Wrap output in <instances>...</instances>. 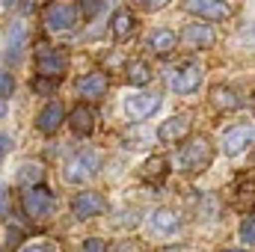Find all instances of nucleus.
<instances>
[{
  "mask_svg": "<svg viewBox=\"0 0 255 252\" xmlns=\"http://www.w3.org/2000/svg\"><path fill=\"white\" fill-rule=\"evenodd\" d=\"M9 148H12V136H9V133H0V157H3Z\"/></svg>",
  "mask_w": 255,
  "mask_h": 252,
  "instance_id": "nucleus-32",
  "label": "nucleus"
},
{
  "mask_svg": "<svg viewBox=\"0 0 255 252\" xmlns=\"http://www.w3.org/2000/svg\"><path fill=\"white\" fill-rule=\"evenodd\" d=\"M57 83H60V77H36L33 80V92H39V95H51L54 89H57Z\"/></svg>",
  "mask_w": 255,
  "mask_h": 252,
  "instance_id": "nucleus-25",
  "label": "nucleus"
},
{
  "mask_svg": "<svg viewBox=\"0 0 255 252\" xmlns=\"http://www.w3.org/2000/svg\"><path fill=\"white\" fill-rule=\"evenodd\" d=\"M184 9L208 21H223L232 15V6L226 0H184Z\"/></svg>",
  "mask_w": 255,
  "mask_h": 252,
  "instance_id": "nucleus-11",
  "label": "nucleus"
},
{
  "mask_svg": "<svg viewBox=\"0 0 255 252\" xmlns=\"http://www.w3.org/2000/svg\"><path fill=\"white\" fill-rule=\"evenodd\" d=\"M42 175H45V169H42L39 163H24V166L18 169V184H24V187H36V184L42 181Z\"/></svg>",
  "mask_w": 255,
  "mask_h": 252,
  "instance_id": "nucleus-23",
  "label": "nucleus"
},
{
  "mask_svg": "<svg viewBox=\"0 0 255 252\" xmlns=\"http://www.w3.org/2000/svg\"><path fill=\"white\" fill-rule=\"evenodd\" d=\"M139 9H145V12H157V9H163L169 0H133Z\"/></svg>",
  "mask_w": 255,
  "mask_h": 252,
  "instance_id": "nucleus-29",
  "label": "nucleus"
},
{
  "mask_svg": "<svg viewBox=\"0 0 255 252\" xmlns=\"http://www.w3.org/2000/svg\"><path fill=\"white\" fill-rule=\"evenodd\" d=\"M125 74H128V83L130 86H145L148 80H151V71H148V65L145 63H128V68H125Z\"/></svg>",
  "mask_w": 255,
  "mask_h": 252,
  "instance_id": "nucleus-22",
  "label": "nucleus"
},
{
  "mask_svg": "<svg viewBox=\"0 0 255 252\" xmlns=\"http://www.w3.org/2000/svg\"><path fill=\"white\" fill-rule=\"evenodd\" d=\"M253 113H255V107H253Z\"/></svg>",
  "mask_w": 255,
  "mask_h": 252,
  "instance_id": "nucleus-38",
  "label": "nucleus"
},
{
  "mask_svg": "<svg viewBox=\"0 0 255 252\" xmlns=\"http://www.w3.org/2000/svg\"><path fill=\"white\" fill-rule=\"evenodd\" d=\"M36 68L42 77H60L68 68V54L60 48H51V45H39L36 48Z\"/></svg>",
  "mask_w": 255,
  "mask_h": 252,
  "instance_id": "nucleus-6",
  "label": "nucleus"
},
{
  "mask_svg": "<svg viewBox=\"0 0 255 252\" xmlns=\"http://www.w3.org/2000/svg\"><path fill=\"white\" fill-rule=\"evenodd\" d=\"M232 202H235L241 211H247V208L255 205V172L235 178V184H232Z\"/></svg>",
  "mask_w": 255,
  "mask_h": 252,
  "instance_id": "nucleus-14",
  "label": "nucleus"
},
{
  "mask_svg": "<svg viewBox=\"0 0 255 252\" xmlns=\"http://www.w3.org/2000/svg\"><path fill=\"white\" fill-rule=\"evenodd\" d=\"M253 145H255V125H235L223 133V151L229 157H238Z\"/></svg>",
  "mask_w": 255,
  "mask_h": 252,
  "instance_id": "nucleus-7",
  "label": "nucleus"
},
{
  "mask_svg": "<svg viewBox=\"0 0 255 252\" xmlns=\"http://www.w3.org/2000/svg\"><path fill=\"white\" fill-rule=\"evenodd\" d=\"M45 24L51 33H68L74 24H77V6L71 0H51L42 12Z\"/></svg>",
  "mask_w": 255,
  "mask_h": 252,
  "instance_id": "nucleus-4",
  "label": "nucleus"
},
{
  "mask_svg": "<svg viewBox=\"0 0 255 252\" xmlns=\"http://www.w3.org/2000/svg\"><path fill=\"white\" fill-rule=\"evenodd\" d=\"M24 45H27V24L24 21H12L9 33H6V60L18 63L24 57Z\"/></svg>",
  "mask_w": 255,
  "mask_h": 252,
  "instance_id": "nucleus-13",
  "label": "nucleus"
},
{
  "mask_svg": "<svg viewBox=\"0 0 255 252\" xmlns=\"http://www.w3.org/2000/svg\"><path fill=\"white\" fill-rule=\"evenodd\" d=\"M187 133H190V116L187 113H178V116L166 119L163 125L157 127V139H163V142H178Z\"/></svg>",
  "mask_w": 255,
  "mask_h": 252,
  "instance_id": "nucleus-15",
  "label": "nucleus"
},
{
  "mask_svg": "<svg viewBox=\"0 0 255 252\" xmlns=\"http://www.w3.org/2000/svg\"><path fill=\"white\" fill-rule=\"evenodd\" d=\"M202 80H205V74H202L199 65L169 68V74H166V86H169L172 92H178V95H190V92H196V89L202 86Z\"/></svg>",
  "mask_w": 255,
  "mask_h": 252,
  "instance_id": "nucleus-5",
  "label": "nucleus"
},
{
  "mask_svg": "<svg viewBox=\"0 0 255 252\" xmlns=\"http://www.w3.org/2000/svg\"><path fill=\"white\" fill-rule=\"evenodd\" d=\"M181 42L187 45V48H196V51H205V48H211L214 42H217V33L208 27V24H187L184 27V33H181Z\"/></svg>",
  "mask_w": 255,
  "mask_h": 252,
  "instance_id": "nucleus-12",
  "label": "nucleus"
},
{
  "mask_svg": "<svg viewBox=\"0 0 255 252\" xmlns=\"http://www.w3.org/2000/svg\"><path fill=\"white\" fill-rule=\"evenodd\" d=\"M133 27H136V21H133V15H130L128 9H119V12L113 15V36H116L119 42L133 33Z\"/></svg>",
  "mask_w": 255,
  "mask_h": 252,
  "instance_id": "nucleus-21",
  "label": "nucleus"
},
{
  "mask_svg": "<svg viewBox=\"0 0 255 252\" xmlns=\"http://www.w3.org/2000/svg\"><path fill=\"white\" fill-rule=\"evenodd\" d=\"M98 169H101V157H98V151L80 148V151H74V154L65 160V181H68V184H83V181L95 178Z\"/></svg>",
  "mask_w": 255,
  "mask_h": 252,
  "instance_id": "nucleus-2",
  "label": "nucleus"
},
{
  "mask_svg": "<svg viewBox=\"0 0 255 252\" xmlns=\"http://www.w3.org/2000/svg\"><path fill=\"white\" fill-rule=\"evenodd\" d=\"M21 252H54L51 247H42V244H33V247H24Z\"/></svg>",
  "mask_w": 255,
  "mask_h": 252,
  "instance_id": "nucleus-34",
  "label": "nucleus"
},
{
  "mask_svg": "<svg viewBox=\"0 0 255 252\" xmlns=\"http://www.w3.org/2000/svg\"><path fill=\"white\" fill-rule=\"evenodd\" d=\"M18 241H21V229H9L6 244H9V247H18Z\"/></svg>",
  "mask_w": 255,
  "mask_h": 252,
  "instance_id": "nucleus-31",
  "label": "nucleus"
},
{
  "mask_svg": "<svg viewBox=\"0 0 255 252\" xmlns=\"http://www.w3.org/2000/svg\"><path fill=\"white\" fill-rule=\"evenodd\" d=\"M6 116V104H3V98H0V119Z\"/></svg>",
  "mask_w": 255,
  "mask_h": 252,
  "instance_id": "nucleus-35",
  "label": "nucleus"
},
{
  "mask_svg": "<svg viewBox=\"0 0 255 252\" xmlns=\"http://www.w3.org/2000/svg\"><path fill=\"white\" fill-rule=\"evenodd\" d=\"M104 211H107V199L101 193H95V190H83L80 196L71 199V214L77 220H89V217H98Z\"/></svg>",
  "mask_w": 255,
  "mask_h": 252,
  "instance_id": "nucleus-8",
  "label": "nucleus"
},
{
  "mask_svg": "<svg viewBox=\"0 0 255 252\" xmlns=\"http://www.w3.org/2000/svg\"><path fill=\"white\" fill-rule=\"evenodd\" d=\"M157 107H160V95H154V92H136V95H128L125 98V113L133 122L148 119Z\"/></svg>",
  "mask_w": 255,
  "mask_h": 252,
  "instance_id": "nucleus-9",
  "label": "nucleus"
},
{
  "mask_svg": "<svg viewBox=\"0 0 255 252\" xmlns=\"http://www.w3.org/2000/svg\"><path fill=\"white\" fill-rule=\"evenodd\" d=\"M241 241H244L247 247H255V214L241 223Z\"/></svg>",
  "mask_w": 255,
  "mask_h": 252,
  "instance_id": "nucleus-26",
  "label": "nucleus"
},
{
  "mask_svg": "<svg viewBox=\"0 0 255 252\" xmlns=\"http://www.w3.org/2000/svg\"><path fill=\"white\" fill-rule=\"evenodd\" d=\"M80 252H107V247H104L98 238H89V241L83 244V250H80Z\"/></svg>",
  "mask_w": 255,
  "mask_h": 252,
  "instance_id": "nucleus-30",
  "label": "nucleus"
},
{
  "mask_svg": "<svg viewBox=\"0 0 255 252\" xmlns=\"http://www.w3.org/2000/svg\"><path fill=\"white\" fill-rule=\"evenodd\" d=\"M107 74L104 71H92V74H86V77H80L77 80V92L83 95V98H101L104 92H107Z\"/></svg>",
  "mask_w": 255,
  "mask_h": 252,
  "instance_id": "nucleus-18",
  "label": "nucleus"
},
{
  "mask_svg": "<svg viewBox=\"0 0 255 252\" xmlns=\"http://www.w3.org/2000/svg\"><path fill=\"white\" fill-rule=\"evenodd\" d=\"M211 101L220 107V110H238L244 104V98L232 89V86H214L211 89Z\"/></svg>",
  "mask_w": 255,
  "mask_h": 252,
  "instance_id": "nucleus-19",
  "label": "nucleus"
},
{
  "mask_svg": "<svg viewBox=\"0 0 255 252\" xmlns=\"http://www.w3.org/2000/svg\"><path fill=\"white\" fill-rule=\"evenodd\" d=\"M223 252H244V250H223Z\"/></svg>",
  "mask_w": 255,
  "mask_h": 252,
  "instance_id": "nucleus-37",
  "label": "nucleus"
},
{
  "mask_svg": "<svg viewBox=\"0 0 255 252\" xmlns=\"http://www.w3.org/2000/svg\"><path fill=\"white\" fill-rule=\"evenodd\" d=\"M68 125H71V130H74L77 136H89V133L95 130V110L86 107V104H77V107L71 110V116H68Z\"/></svg>",
  "mask_w": 255,
  "mask_h": 252,
  "instance_id": "nucleus-17",
  "label": "nucleus"
},
{
  "mask_svg": "<svg viewBox=\"0 0 255 252\" xmlns=\"http://www.w3.org/2000/svg\"><path fill=\"white\" fill-rule=\"evenodd\" d=\"M21 208H24V214H27L30 220L42 223V220H48V217L54 214L57 199H54V193L48 187L36 184V187H24V193H21Z\"/></svg>",
  "mask_w": 255,
  "mask_h": 252,
  "instance_id": "nucleus-3",
  "label": "nucleus"
},
{
  "mask_svg": "<svg viewBox=\"0 0 255 252\" xmlns=\"http://www.w3.org/2000/svg\"><path fill=\"white\" fill-rule=\"evenodd\" d=\"M175 45H178V36L172 33V30H154L151 36H148V48L154 51V54H169V51H175Z\"/></svg>",
  "mask_w": 255,
  "mask_h": 252,
  "instance_id": "nucleus-20",
  "label": "nucleus"
},
{
  "mask_svg": "<svg viewBox=\"0 0 255 252\" xmlns=\"http://www.w3.org/2000/svg\"><path fill=\"white\" fill-rule=\"evenodd\" d=\"M211 160H214V148H211V142H208L205 136H196V139H190V142L178 151L175 166H178L181 172H202V169L211 166Z\"/></svg>",
  "mask_w": 255,
  "mask_h": 252,
  "instance_id": "nucleus-1",
  "label": "nucleus"
},
{
  "mask_svg": "<svg viewBox=\"0 0 255 252\" xmlns=\"http://www.w3.org/2000/svg\"><path fill=\"white\" fill-rule=\"evenodd\" d=\"M116 252H139V247H136V244H125V241H122V244L116 247Z\"/></svg>",
  "mask_w": 255,
  "mask_h": 252,
  "instance_id": "nucleus-33",
  "label": "nucleus"
},
{
  "mask_svg": "<svg viewBox=\"0 0 255 252\" xmlns=\"http://www.w3.org/2000/svg\"><path fill=\"white\" fill-rule=\"evenodd\" d=\"M65 122V110L60 101H51V104H45L42 107V113H39V119H36V127L42 130V133H57V127Z\"/></svg>",
  "mask_w": 255,
  "mask_h": 252,
  "instance_id": "nucleus-16",
  "label": "nucleus"
},
{
  "mask_svg": "<svg viewBox=\"0 0 255 252\" xmlns=\"http://www.w3.org/2000/svg\"><path fill=\"white\" fill-rule=\"evenodd\" d=\"M163 175H166V160H163V157H148V160L142 163V178L160 181Z\"/></svg>",
  "mask_w": 255,
  "mask_h": 252,
  "instance_id": "nucleus-24",
  "label": "nucleus"
},
{
  "mask_svg": "<svg viewBox=\"0 0 255 252\" xmlns=\"http://www.w3.org/2000/svg\"><path fill=\"white\" fill-rule=\"evenodd\" d=\"M148 229H151V235H157V238H175V235L181 232V217H178L175 211H169V208H157V211H151V217H148Z\"/></svg>",
  "mask_w": 255,
  "mask_h": 252,
  "instance_id": "nucleus-10",
  "label": "nucleus"
},
{
  "mask_svg": "<svg viewBox=\"0 0 255 252\" xmlns=\"http://www.w3.org/2000/svg\"><path fill=\"white\" fill-rule=\"evenodd\" d=\"M101 6H104V0H80V15L83 18H95Z\"/></svg>",
  "mask_w": 255,
  "mask_h": 252,
  "instance_id": "nucleus-27",
  "label": "nucleus"
},
{
  "mask_svg": "<svg viewBox=\"0 0 255 252\" xmlns=\"http://www.w3.org/2000/svg\"><path fill=\"white\" fill-rule=\"evenodd\" d=\"M12 89H15L12 74H9L6 68H0V98H9V95H12Z\"/></svg>",
  "mask_w": 255,
  "mask_h": 252,
  "instance_id": "nucleus-28",
  "label": "nucleus"
},
{
  "mask_svg": "<svg viewBox=\"0 0 255 252\" xmlns=\"http://www.w3.org/2000/svg\"><path fill=\"white\" fill-rule=\"evenodd\" d=\"M3 3H6V6H15V3H18V0H3Z\"/></svg>",
  "mask_w": 255,
  "mask_h": 252,
  "instance_id": "nucleus-36",
  "label": "nucleus"
}]
</instances>
